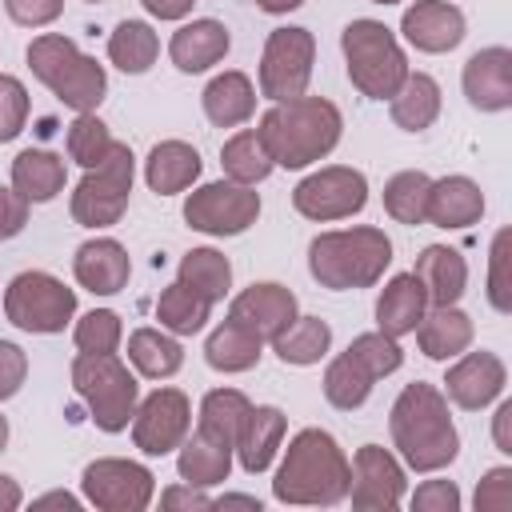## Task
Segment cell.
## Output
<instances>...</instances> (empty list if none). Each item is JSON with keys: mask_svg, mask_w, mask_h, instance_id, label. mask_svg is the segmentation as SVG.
I'll return each mask as SVG.
<instances>
[{"mask_svg": "<svg viewBox=\"0 0 512 512\" xmlns=\"http://www.w3.org/2000/svg\"><path fill=\"white\" fill-rule=\"evenodd\" d=\"M388 432L408 472L432 476L460 456V432H456L448 396L428 380H412L400 388V396L388 408Z\"/></svg>", "mask_w": 512, "mask_h": 512, "instance_id": "obj_1", "label": "cell"}, {"mask_svg": "<svg viewBox=\"0 0 512 512\" xmlns=\"http://www.w3.org/2000/svg\"><path fill=\"white\" fill-rule=\"evenodd\" d=\"M352 460L340 440L324 428H300L288 448H280V464L272 472V496L296 508H332L348 500Z\"/></svg>", "mask_w": 512, "mask_h": 512, "instance_id": "obj_2", "label": "cell"}, {"mask_svg": "<svg viewBox=\"0 0 512 512\" xmlns=\"http://www.w3.org/2000/svg\"><path fill=\"white\" fill-rule=\"evenodd\" d=\"M268 156L276 168L300 172L316 160H324L340 136H344V112L328 96H296V100H276L256 124Z\"/></svg>", "mask_w": 512, "mask_h": 512, "instance_id": "obj_3", "label": "cell"}, {"mask_svg": "<svg viewBox=\"0 0 512 512\" xmlns=\"http://www.w3.org/2000/svg\"><path fill=\"white\" fill-rule=\"evenodd\" d=\"M392 264V240L384 228L352 224L316 232L308 244V272L328 292H356L384 280Z\"/></svg>", "mask_w": 512, "mask_h": 512, "instance_id": "obj_4", "label": "cell"}, {"mask_svg": "<svg viewBox=\"0 0 512 512\" xmlns=\"http://www.w3.org/2000/svg\"><path fill=\"white\" fill-rule=\"evenodd\" d=\"M28 72L72 112H96L108 96V72L96 56L80 52L72 36L64 32H40L32 36L28 52Z\"/></svg>", "mask_w": 512, "mask_h": 512, "instance_id": "obj_5", "label": "cell"}, {"mask_svg": "<svg viewBox=\"0 0 512 512\" xmlns=\"http://www.w3.org/2000/svg\"><path fill=\"white\" fill-rule=\"evenodd\" d=\"M340 52H344V68H348L352 88L368 100H392V92L412 72L400 36L384 20H372V16H356L344 24Z\"/></svg>", "mask_w": 512, "mask_h": 512, "instance_id": "obj_6", "label": "cell"}, {"mask_svg": "<svg viewBox=\"0 0 512 512\" xmlns=\"http://www.w3.org/2000/svg\"><path fill=\"white\" fill-rule=\"evenodd\" d=\"M72 388L100 432L116 436L132 424V412L140 404V384H136V372L116 352H76Z\"/></svg>", "mask_w": 512, "mask_h": 512, "instance_id": "obj_7", "label": "cell"}, {"mask_svg": "<svg viewBox=\"0 0 512 512\" xmlns=\"http://www.w3.org/2000/svg\"><path fill=\"white\" fill-rule=\"evenodd\" d=\"M132 180H136V156L128 144L116 140L112 152L96 168H84V176L76 180V188L68 196L72 220L88 232L120 224V216L128 212V200H132Z\"/></svg>", "mask_w": 512, "mask_h": 512, "instance_id": "obj_8", "label": "cell"}, {"mask_svg": "<svg viewBox=\"0 0 512 512\" xmlns=\"http://www.w3.org/2000/svg\"><path fill=\"white\" fill-rule=\"evenodd\" d=\"M4 316L12 328L32 336H56L76 320V288L44 268L16 272L4 288Z\"/></svg>", "mask_w": 512, "mask_h": 512, "instance_id": "obj_9", "label": "cell"}, {"mask_svg": "<svg viewBox=\"0 0 512 512\" xmlns=\"http://www.w3.org/2000/svg\"><path fill=\"white\" fill-rule=\"evenodd\" d=\"M316 64V36L300 24H280L268 32L260 68H256V92L264 100H296L308 92Z\"/></svg>", "mask_w": 512, "mask_h": 512, "instance_id": "obj_10", "label": "cell"}, {"mask_svg": "<svg viewBox=\"0 0 512 512\" xmlns=\"http://www.w3.org/2000/svg\"><path fill=\"white\" fill-rule=\"evenodd\" d=\"M260 192L252 184H236V180H212V184H196L184 196V224L192 232L204 236H240L260 220Z\"/></svg>", "mask_w": 512, "mask_h": 512, "instance_id": "obj_11", "label": "cell"}, {"mask_svg": "<svg viewBox=\"0 0 512 512\" xmlns=\"http://www.w3.org/2000/svg\"><path fill=\"white\" fill-rule=\"evenodd\" d=\"M368 204V176L352 164H324L292 188V208L312 224H336L360 216Z\"/></svg>", "mask_w": 512, "mask_h": 512, "instance_id": "obj_12", "label": "cell"}, {"mask_svg": "<svg viewBox=\"0 0 512 512\" xmlns=\"http://www.w3.org/2000/svg\"><path fill=\"white\" fill-rule=\"evenodd\" d=\"M80 496L100 512H144L156 500V476L128 456H96L80 472Z\"/></svg>", "mask_w": 512, "mask_h": 512, "instance_id": "obj_13", "label": "cell"}, {"mask_svg": "<svg viewBox=\"0 0 512 512\" xmlns=\"http://www.w3.org/2000/svg\"><path fill=\"white\" fill-rule=\"evenodd\" d=\"M128 428H132V444L144 456H172L192 432V400L180 388L160 384L148 396H140Z\"/></svg>", "mask_w": 512, "mask_h": 512, "instance_id": "obj_14", "label": "cell"}, {"mask_svg": "<svg viewBox=\"0 0 512 512\" xmlns=\"http://www.w3.org/2000/svg\"><path fill=\"white\" fill-rule=\"evenodd\" d=\"M408 496V468L384 444H360L352 456V484L348 500L360 512H388L400 508Z\"/></svg>", "mask_w": 512, "mask_h": 512, "instance_id": "obj_15", "label": "cell"}, {"mask_svg": "<svg viewBox=\"0 0 512 512\" xmlns=\"http://www.w3.org/2000/svg\"><path fill=\"white\" fill-rule=\"evenodd\" d=\"M504 384H508V368L496 352L488 348H464L460 356L448 360V372H444V396L448 404L464 408V412H480L488 404H496L504 396Z\"/></svg>", "mask_w": 512, "mask_h": 512, "instance_id": "obj_16", "label": "cell"}, {"mask_svg": "<svg viewBox=\"0 0 512 512\" xmlns=\"http://www.w3.org/2000/svg\"><path fill=\"white\" fill-rule=\"evenodd\" d=\"M400 36L424 56H444L464 44L468 20L452 0H412L400 16Z\"/></svg>", "mask_w": 512, "mask_h": 512, "instance_id": "obj_17", "label": "cell"}, {"mask_svg": "<svg viewBox=\"0 0 512 512\" xmlns=\"http://www.w3.org/2000/svg\"><path fill=\"white\" fill-rule=\"evenodd\" d=\"M300 316V304H296V292L276 284V280H256L248 288H240L228 304V320L244 324L248 332H256L264 344H272L292 320Z\"/></svg>", "mask_w": 512, "mask_h": 512, "instance_id": "obj_18", "label": "cell"}, {"mask_svg": "<svg viewBox=\"0 0 512 512\" xmlns=\"http://www.w3.org/2000/svg\"><path fill=\"white\" fill-rule=\"evenodd\" d=\"M460 88L476 112H508L512 108V48L488 44L472 52L460 72Z\"/></svg>", "mask_w": 512, "mask_h": 512, "instance_id": "obj_19", "label": "cell"}, {"mask_svg": "<svg viewBox=\"0 0 512 512\" xmlns=\"http://www.w3.org/2000/svg\"><path fill=\"white\" fill-rule=\"evenodd\" d=\"M72 276L84 292L92 296H116L128 288V276H132V260H128V248L116 240V236H92L76 248L72 256Z\"/></svg>", "mask_w": 512, "mask_h": 512, "instance_id": "obj_20", "label": "cell"}, {"mask_svg": "<svg viewBox=\"0 0 512 512\" xmlns=\"http://www.w3.org/2000/svg\"><path fill=\"white\" fill-rule=\"evenodd\" d=\"M284 436H288V416L276 404H252L240 432H236L232 456L248 476H260L276 464V456L284 448Z\"/></svg>", "mask_w": 512, "mask_h": 512, "instance_id": "obj_21", "label": "cell"}, {"mask_svg": "<svg viewBox=\"0 0 512 512\" xmlns=\"http://www.w3.org/2000/svg\"><path fill=\"white\" fill-rule=\"evenodd\" d=\"M232 48V36H228V24L224 20H212V16H196V20H184L172 40H168V60L176 64V72H208L216 68Z\"/></svg>", "mask_w": 512, "mask_h": 512, "instance_id": "obj_22", "label": "cell"}, {"mask_svg": "<svg viewBox=\"0 0 512 512\" xmlns=\"http://www.w3.org/2000/svg\"><path fill=\"white\" fill-rule=\"evenodd\" d=\"M484 192L472 176H440L432 180L428 188V208H424V224L432 228H444V232H460V228H472L480 224L484 216Z\"/></svg>", "mask_w": 512, "mask_h": 512, "instance_id": "obj_23", "label": "cell"}, {"mask_svg": "<svg viewBox=\"0 0 512 512\" xmlns=\"http://www.w3.org/2000/svg\"><path fill=\"white\" fill-rule=\"evenodd\" d=\"M256 84H252V76L248 72H240V68H224V72H216L208 84H204V92H200V104H204V116H208V124H216V128H240V124H248L252 116H256Z\"/></svg>", "mask_w": 512, "mask_h": 512, "instance_id": "obj_24", "label": "cell"}, {"mask_svg": "<svg viewBox=\"0 0 512 512\" xmlns=\"http://www.w3.org/2000/svg\"><path fill=\"white\" fill-rule=\"evenodd\" d=\"M424 312H428V292L416 272H396L384 280V288L376 296V328L384 336H396V340L412 336Z\"/></svg>", "mask_w": 512, "mask_h": 512, "instance_id": "obj_25", "label": "cell"}, {"mask_svg": "<svg viewBox=\"0 0 512 512\" xmlns=\"http://www.w3.org/2000/svg\"><path fill=\"white\" fill-rule=\"evenodd\" d=\"M416 344L428 360H452L460 356L464 348H472V336H476V324L472 316L460 308V304H428V312L420 316L416 324Z\"/></svg>", "mask_w": 512, "mask_h": 512, "instance_id": "obj_26", "label": "cell"}, {"mask_svg": "<svg viewBox=\"0 0 512 512\" xmlns=\"http://www.w3.org/2000/svg\"><path fill=\"white\" fill-rule=\"evenodd\" d=\"M200 172H204V160L188 140H160L144 156V184L156 196L188 192L200 180Z\"/></svg>", "mask_w": 512, "mask_h": 512, "instance_id": "obj_27", "label": "cell"}, {"mask_svg": "<svg viewBox=\"0 0 512 512\" xmlns=\"http://www.w3.org/2000/svg\"><path fill=\"white\" fill-rule=\"evenodd\" d=\"M412 272L420 276L428 304H460V296L468 292V260L460 256V248L424 244Z\"/></svg>", "mask_w": 512, "mask_h": 512, "instance_id": "obj_28", "label": "cell"}, {"mask_svg": "<svg viewBox=\"0 0 512 512\" xmlns=\"http://www.w3.org/2000/svg\"><path fill=\"white\" fill-rule=\"evenodd\" d=\"M28 204H48L64 192L68 184V168L64 156H56L52 148H24L12 160V180H8Z\"/></svg>", "mask_w": 512, "mask_h": 512, "instance_id": "obj_29", "label": "cell"}, {"mask_svg": "<svg viewBox=\"0 0 512 512\" xmlns=\"http://www.w3.org/2000/svg\"><path fill=\"white\" fill-rule=\"evenodd\" d=\"M440 108H444V96H440L436 76H428V72H408L404 84L388 100V116L400 132H428L436 124Z\"/></svg>", "mask_w": 512, "mask_h": 512, "instance_id": "obj_30", "label": "cell"}, {"mask_svg": "<svg viewBox=\"0 0 512 512\" xmlns=\"http://www.w3.org/2000/svg\"><path fill=\"white\" fill-rule=\"evenodd\" d=\"M260 356H264V340L236 320H220L204 340V364L224 376L252 372L260 364Z\"/></svg>", "mask_w": 512, "mask_h": 512, "instance_id": "obj_31", "label": "cell"}, {"mask_svg": "<svg viewBox=\"0 0 512 512\" xmlns=\"http://www.w3.org/2000/svg\"><path fill=\"white\" fill-rule=\"evenodd\" d=\"M232 460L236 456H232L228 444H220V440H212V436L192 428L184 436V444L176 448V476L196 484V488H216V484H224L232 476Z\"/></svg>", "mask_w": 512, "mask_h": 512, "instance_id": "obj_32", "label": "cell"}, {"mask_svg": "<svg viewBox=\"0 0 512 512\" xmlns=\"http://www.w3.org/2000/svg\"><path fill=\"white\" fill-rule=\"evenodd\" d=\"M128 364L144 380H168L184 364V344H180V336H172L164 328H148V324L132 328L128 332Z\"/></svg>", "mask_w": 512, "mask_h": 512, "instance_id": "obj_33", "label": "cell"}, {"mask_svg": "<svg viewBox=\"0 0 512 512\" xmlns=\"http://www.w3.org/2000/svg\"><path fill=\"white\" fill-rule=\"evenodd\" d=\"M160 56V32L148 20H120L108 32V64L124 76H144Z\"/></svg>", "mask_w": 512, "mask_h": 512, "instance_id": "obj_34", "label": "cell"}, {"mask_svg": "<svg viewBox=\"0 0 512 512\" xmlns=\"http://www.w3.org/2000/svg\"><path fill=\"white\" fill-rule=\"evenodd\" d=\"M272 352H276L280 364L312 368V364H320V360L332 352V324L320 320V316H296V320L272 340Z\"/></svg>", "mask_w": 512, "mask_h": 512, "instance_id": "obj_35", "label": "cell"}, {"mask_svg": "<svg viewBox=\"0 0 512 512\" xmlns=\"http://www.w3.org/2000/svg\"><path fill=\"white\" fill-rule=\"evenodd\" d=\"M156 320H160V328L172 332V336H196V332H204L208 320H212V300L200 296L196 288L172 280V284L156 296Z\"/></svg>", "mask_w": 512, "mask_h": 512, "instance_id": "obj_36", "label": "cell"}, {"mask_svg": "<svg viewBox=\"0 0 512 512\" xmlns=\"http://www.w3.org/2000/svg\"><path fill=\"white\" fill-rule=\"evenodd\" d=\"M320 388H324V400H328L332 408H340V412H356V408L372 396L376 376H372V372L344 348V352H336V356L328 360Z\"/></svg>", "mask_w": 512, "mask_h": 512, "instance_id": "obj_37", "label": "cell"}, {"mask_svg": "<svg viewBox=\"0 0 512 512\" xmlns=\"http://www.w3.org/2000/svg\"><path fill=\"white\" fill-rule=\"evenodd\" d=\"M220 168H224L228 180L256 188V184H264V180L272 176L276 164H272V156H268L260 132H256V128H240V132H232V136L220 144Z\"/></svg>", "mask_w": 512, "mask_h": 512, "instance_id": "obj_38", "label": "cell"}, {"mask_svg": "<svg viewBox=\"0 0 512 512\" xmlns=\"http://www.w3.org/2000/svg\"><path fill=\"white\" fill-rule=\"evenodd\" d=\"M176 280L196 288L200 296H208L212 304L224 300L232 292V260L220 252V248H188L180 256V268H176Z\"/></svg>", "mask_w": 512, "mask_h": 512, "instance_id": "obj_39", "label": "cell"}, {"mask_svg": "<svg viewBox=\"0 0 512 512\" xmlns=\"http://www.w3.org/2000/svg\"><path fill=\"white\" fill-rule=\"evenodd\" d=\"M248 408H252V400L240 388H212L200 400L196 432H204V436H212V440H220V444L232 448L236 444V432H240V424L248 416Z\"/></svg>", "mask_w": 512, "mask_h": 512, "instance_id": "obj_40", "label": "cell"}, {"mask_svg": "<svg viewBox=\"0 0 512 512\" xmlns=\"http://www.w3.org/2000/svg\"><path fill=\"white\" fill-rule=\"evenodd\" d=\"M428 188H432V176L420 172V168H404V172L388 176V180H384V212H388L396 224H404V228L424 224Z\"/></svg>", "mask_w": 512, "mask_h": 512, "instance_id": "obj_41", "label": "cell"}, {"mask_svg": "<svg viewBox=\"0 0 512 512\" xmlns=\"http://www.w3.org/2000/svg\"><path fill=\"white\" fill-rule=\"evenodd\" d=\"M116 136L108 132V124L96 116V112H76V120L68 124L64 132V148H68V160H76L80 168H96L108 152H112Z\"/></svg>", "mask_w": 512, "mask_h": 512, "instance_id": "obj_42", "label": "cell"}, {"mask_svg": "<svg viewBox=\"0 0 512 512\" xmlns=\"http://www.w3.org/2000/svg\"><path fill=\"white\" fill-rule=\"evenodd\" d=\"M72 344H76V352H120V344H124L120 312H112V308L84 312L80 320H72Z\"/></svg>", "mask_w": 512, "mask_h": 512, "instance_id": "obj_43", "label": "cell"}, {"mask_svg": "<svg viewBox=\"0 0 512 512\" xmlns=\"http://www.w3.org/2000/svg\"><path fill=\"white\" fill-rule=\"evenodd\" d=\"M348 352H352L376 380H384V376H392V372L404 368V348H400V340H396V336H384L380 328H376V332H360V336H352Z\"/></svg>", "mask_w": 512, "mask_h": 512, "instance_id": "obj_44", "label": "cell"}, {"mask_svg": "<svg viewBox=\"0 0 512 512\" xmlns=\"http://www.w3.org/2000/svg\"><path fill=\"white\" fill-rule=\"evenodd\" d=\"M508 244H512V228H500L492 236L488 248V304L508 316L512 312V276H508Z\"/></svg>", "mask_w": 512, "mask_h": 512, "instance_id": "obj_45", "label": "cell"}, {"mask_svg": "<svg viewBox=\"0 0 512 512\" xmlns=\"http://www.w3.org/2000/svg\"><path fill=\"white\" fill-rule=\"evenodd\" d=\"M28 108H32V96L24 88L20 76H8L0 72V144L16 140L28 124Z\"/></svg>", "mask_w": 512, "mask_h": 512, "instance_id": "obj_46", "label": "cell"}, {"mask_svg": "<svg viewBox=\"0 0 512 512\" xmlns=\"http://www.w3.org/2000/svg\"><path fill=\"white\" fill-rule=\"evenodd\" d=\"M404 500H408L412 512H460V504H464L456 480H444V476H436V480H420L416 492L404 496Z\"/></svg>", "mask_w": 512, "mask_h": 512, "instance_id": "obj_47", "label": "cell"}, {"mask_svg": "<svg viewBox=\"0 0 512 512\" xmlns=\"http://www.w3.org/2000/svg\"><path fill=\"white\" fill-rule=\"evenodd\" d=\"M472 504H476V512H508L512 508V468L508 464L488 468L476 484Z\"/></svg>", "mask_w": 512, "mask_h": 512, "instance_id": "obj_48", "label": "cell"}, {"mask_svg": "<svg viewBox=\"0 0 512 512\" xmlns=\"http://www.w3.org/2000/svg\"><path fill=\"white\" fill-rule=\"evenodd\" d=\"M4 12L20 28H48L64 16V0H4Z\"/></svg>", "mask_w": 512, "mask_h": 512, "instance_id": "obj_49", "label": "cell"}, {"mask_svg": "<svg viewBox=\"0 0 512 512\" xmlns=\"http://www.w3.org/2000/svg\"><path fill=\"white\" fill-rule=\"evenodd\" d=\"M28 380V352L16 340H0V404L12 400Z\"/></svg>", "mask_w": 512, "mask_h": 512, "instance_id": "obj_50", "label": "cell"}, {"mask_svg": "<svg viewBox=\"0 0 512 512\" xmlns=\"http://www.w3.org/2000/svg\"><path fill=\"white\" fill-rule=\"evenodd\" d=\"M28 208H32V204H28L12 184H0V240H12V236L24 232Z\"/></svg>", "mask_w": 512, "mask_h": 512, "instance_id": "obj_51", "label": "cell"}, {"mask_svg": "<svg viewBox=\"0 0 512 512\" xmlns=\"http://www.w3.org/2000/svg\"><path fill=\"white\" fill-rule=\"evenodd\" d=\"M160 508H168V512H200V508H212V496H208V488L176 480V484H168L160 492Z\"/></svg>", "mask_w": 512, "mask_h": 512, "instance_id": "obj_52", "label": "cell"}, {"mask_svg": "<svg viewBox=\"0 0 512 512\" xmlns=\"http://www.w3.org/2000/svg\"><path fill=\"white\" fill-rule=\"evenodd\" d=\"M492 444L500 456H512V400H496L492 412Z\"/></svg>", "mask_w": 512, "mask_h": 512, "instance_id": "obj_53", "label": "cell"}, {"mask_svg": "<svg viewBox=\"0 0 512 512\" xmlns=\"http://www.w3.org/2000/svg\"><path fill=\"white\" fill-rule=\"evenodd\" d=\"M152 20H188L196 0H140Z\"/></svg>", "mask_w": 512, "mask_h": 512, "instance_id": "obj_54", "label": "cell"}, {"mask_svg": "<svg viewBox=\"0 0 512 512\" xmlns=\"http://www.w3.org/2000/svg\"><path fill=\"white\" fill-rule=\"evenodd\" d=\"M24 504V488L16 484V476L0 472V512H16Z\"/></svg>", "mask_w": 512, "mask_h": 512, "instance_id": "obj_55", "label": "cell"}, {"mask_svg": "<svg viewBox=\"0 0 512 512\" xmlns=\"http://www.w3.org/2000/svg\"><path fill=\"white\" fill-rule=\"evenodd\" d=\"M80 504H84V496H72V492H60V488H56V492H44V496L32 500V508H72V512H76Z\"/></svg>", "mask_w": 512, "mask_h": 512, "instance_id": "obj_56", "label": "cell"}, {"mask_svg": "<svg viewBox=\"0 0 512 512\" xmlns=\"http://www.w3.org/2000/svg\"><path fill=\"white\" fill-rule=\"evenodd\" d=\"M232 504H240V508H252V512H260V500H256V496H248V492H224L220 500H212V508H232Z\"/></svg>", "mask_w": 512, "mask_h": 512, "instance_id": "obj_57", "label": "cell"}, {"mask_svg": "<svg viewBox=\"0 0 512 512\" xmlns=\"http://www.w3.org/2000/svg\"><path fill=\"white\" fill-rule=\"evenodd\" d=\"M256 8L268 12V16H288V12L304 8V0H256Z\"/></svg>", "mask_w": 512, "mask_h": 512, "instance_id": "obj_58", "label": "cell"}, {"mask_svg": "<svg viewBox=\"0 0 512 512\" xmlns=\"http://www.w3.org/2000/svg\"><path fill=\"white\" fill-rule=\"evenodd\" d=\"M8 448V416H0V452Z\"/></svg>", "mask_w": 512, "mask_h": 512, "instance_id": "obj_59", "label": "cell"}, {"mask_svg": "<svg viewBox=\"0 0 512 512\" xmlns=\"http://www.w3.org/2000/svg\"><path fill=\"white\" fill-rule=\"evenodd\" d=\"M368 4H384L388 8V4H400V0H368Z\"/></svg>", "mask_w": 512, "mask_h": 512, "instance_id": "obj_60", "label": "cell"}, {"mask_svg": "<svg viewBox=\"0 0 512 512\" xmlns=\"http://www.w3.org/2000/svg\"><path fill=\"white\" fill-rule=\"evenodd\" d=\"M84 4H104V0H84Z\"/></svg>", "mask_w": 512, "mask_h": 512, "instance_id": "obj_61", "label": "cell"}]
</instances>
